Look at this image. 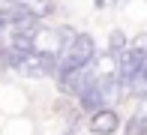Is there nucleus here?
Listing matches in <instances>:
<instances>
[{"label": "nucleus", "instance_id": "nucleus-1", "mask_svg": "<svg viewBox=\"0 0 147 135\" xmlns=\"http://www.w3.org/2000/svg\"><path fill=\"white\" fill-rule=\"evenodd\" d=\"M93 60H96V39H93L90 33H75L72 42L66 45V48L60 51V57H57L54 78L60 72H69V69H87V66H93Z\"/></svg>", "mask_w": 147, "mask_h": 135}, {"label": "nucleus", "instance_id": "nucleus-2", "mask_svg": "<svg viewBox=\"0 0 147 135\" xmlns=\"http://www.w3.org/2000/svg\"><path fill=\"white\" fill-rule=\"evenodd\" d=\"M90 78H93V66H87V69H69V72H60L54 81H57V90L63 93V96H78V93H81L84 87L90 84Z\"/></svg>", "mask_w": 147, "mask_h": 135}, {"label": "nucleus", "instance_id": "nucleus-3", "mask_svg": "<svg viewBox=\"0 0 147 135\" xmlns=\"http://www.w3.org/2000/svg\"><path fill=\"white\" fill-rule=\"evenodd\" d=\"M87 126H90L93 135H114L120 126H123V120H120V114L114 108H99L96 114H90Z\"/></svg>", "mask_w": 147, "mask_h": 135}, {"label": "nucleus", "instance_id": "nucleus-4", "mask_svg": "<svg viewBox=\"0 0 147 135\" xmlns=\"http://www.w3.org/2000/svg\"><path fill=\"white\" fill-rule=\"evenodd\" d=\"M126 36H123V30H111V36H108V57H120V54L126 51Z\"/></svg>", "mask_w": 147, "mask_h": 135}, {"label": "nucleus", "instance_id": "nucleus-5", "mask_svg": "<svg viewBox=\"0 0 147 135\" xmlns=\"http://www.w3.org/2000/svg\"><path fill=\"white\" fill-rule=\"evenodd\" d=\"M123 135H147V123L132 114V117L126 120V126H123Z\"/></svg>", "mask_w": 147, "mask_h": 135}, {"label": "nucleus", "instance_id": "nucleus-6", "mask_svg": "<svg viewBox=\"0 0 147 135\" xmlns=\"http://www.w3.org/2000/svg\"><path fill=\"white\" fill-rule=\"evenodd\" d=\"M135 117H141L144 123H147V99H141V102H138V111H135Z\"/></svg>", "mask_w": 147, "mask_h": 135}, {"label": "nucleus", "instance_id": "nucleus-7", "mask_svg": "<svg viewBox=\"0 0 147 135\" xmlns=\"http://www.w3.org/2000/svg\"><path fill=\"white\" fill-rule=\"evenodd\" d=\"M63 135H75V132H72V129H69V132H63Z\"/></svg>", "mask_w": 147, "mask_h": 135}, {"label": "nucleus", "instance_id": "nucleus-8", "mask_svg": "<svg viewBox=\"0 0 147 135\" xmlns=\"http://www.w3.org/2000/svg\"><path fill=\"white\" fill-rule=\"evenodd\" d=\"M144 33H147V30H144Z\"/></svg>", "mask_w": 147, "mask_h": 135}]
</instances>
